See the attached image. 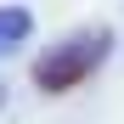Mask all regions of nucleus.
Returning a JSON list of instances; mask_svg holds the SVG:
<instances>
[{
	"mask_svg": "<svg viewBox=\"0 0 124 124\" xmlns=\"http://www.w3.org/2000/svg\"><path fill=\"white\" fill-rule=\"evenodd\" d=\"M101 51H107V34L73 39V45H62L56 56H45V62L34 68V85H39V90H73L79 79H90V73H96Z\"/></svg>",
	"mask_w": 124,
	"mask_h": 124,
	"instance_id": "nucleus-1",
	"label": "nucleus"
}]
</instances>
